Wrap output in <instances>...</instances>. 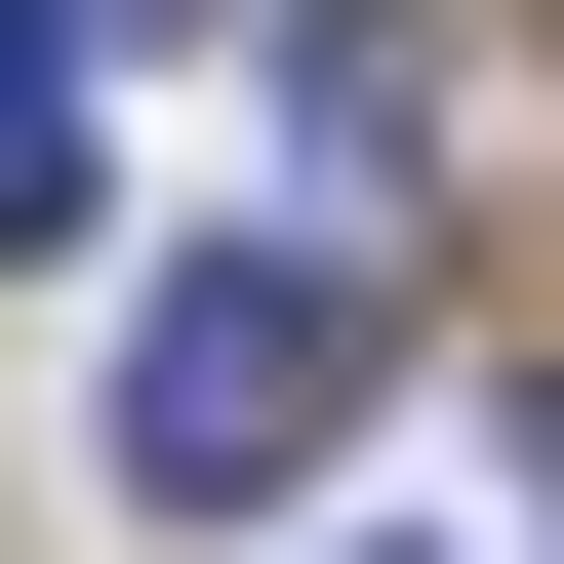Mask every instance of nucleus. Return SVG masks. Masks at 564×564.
Listing matches in <instances>:
<instances>
[{
	"label": "nucleus",
	"instance_id": "3",
	"mask_svg": "<svg viewBox=\"0 0 564 564\" xmlns=\"http://www.w3.org/2000/svg\"><path fill=\"white\" fill-rule=\"evenodd\" d=\"M41 41H162V0H41Z\"/></svg>",
	"mask_w": 564,
	"mask_h": 564
},
{
	"label": "nucleus",
	"instance_id": "1",
	"mask_svg": "<svg viewBox=\"0 0 564 564\" xmlns=\"http://www.w3.org/2000/svg\"><path fill=\"white\" fill-rule=\"evenodd\" d=\"M323 403H364V282H162V323H121V484H202V524H242V484H323Z\"/></svg>",
	"mask_w": 564,
	"mask_h": 564
},
{
	"label": "nucleus",
	"instance_id": "2",
	"mask_svg": "<svg viewBox=\"0 0 564 564\" xmlns=\"http://www.w3.org/2000/svg\"><path fill=\"white\" fill-rule=\"evenodd\" d=\"M0 242H82V41L0 0Z\"/></svg>",
	"mask_w": 564,
	"mask_h": 564
}]
</instances>
